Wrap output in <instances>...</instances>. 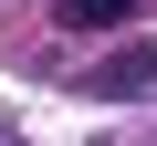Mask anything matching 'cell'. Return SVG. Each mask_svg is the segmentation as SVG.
Instances as JSON below:
<instances>
[{
	"mask_svg": "<svg viewBox=\"0 0 157 146\" xmlns=\"http://www.w3.org/2000/svg\"><path fill=\"white\" fill-rule=\"evenodd\" d=\"M94 94H105V104H115V94H157V42L105 52V63H94Z\"/></svg>",
	"mask_w": 157,
	"mask_h": 146,
	"instance_id": "6da1fadb",
	"label": "cell"
},
{
	"mask_svg": "<svg viewBox=\"0 0 157 146\" xmlns=\"http://www.w3.org/2000/svg\"><path fill=\"white\" fill-rule=\"evenodd\" d=\"M126 11H136V0H63V21H73V31H115Z\"/></svg>",
	"mask_w": 157,
	"mask_h": 146,
	"instance_id": "7a4b0ae2",
	"label": "cell"
}]
</instances>
